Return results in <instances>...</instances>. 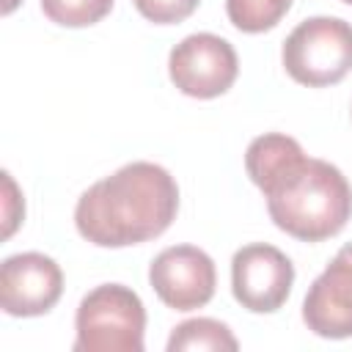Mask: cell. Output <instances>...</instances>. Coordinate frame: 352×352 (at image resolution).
I'll return each mask as SVG.
<instances>
[{
	"mask_svg": "<svg viewBox=\"0 0 352 352\" xmlns=\"http://www.w3.org/2000/svg\"><path fill=\"white\" fill-rule=\"evenodd\" d=\"M179 212V184L157 162H129L91 184L74 206V226L96 248L148 242L170 228Z\"/></svg>",
	"mask_w": 352,
	"mask_h": 352,
	"instance_id": "obj_1",
	"label": "cell"
},
{
	"mask_svg": "<svg viewBox=\"0 0 352 352\" xmlns=\"http://www.w3.org/2000/svg\"><path fill=\"white\" fill-rule=\"evenodd\" d=\"M272 223L294 239L322 242L336 236L352 217L346 176L316 157H297L261 187Z\"/></svg>",
	"mask_w": 352,
	"mask_h": 352,
	"instance_id": "obj_2",
	"label": "cell"
},
{
	"mask_svg": "<svg viewBox=\"0 0 352 352\" xmlns=\"http://www.w3.org/2000/svg\"><path fill=\"white\" fill-rule=\"evenodd\" d=\"M74 330V352H143V300L124 283H102L80 300Z\"/></svg>",
	"mask_w": 352,
	"mask_h": 352,
	"instance_id": "obj_3",
	"label": "cell"
},
{
	"mask_svg": "<svg viewBox=\"0 0 352 352\" xmlns=\"http://www.w3.org/2000/svg\"><path fill=\"white\" fill-rule=\"evenodd\" d=\"M280 60L300 85H336L352 72V25L341 16H311L286 36Z\"/></svg>",
	"mask_w": 352,
	"mask_h": 352,
	"instance_id": "obj_4",
	"label": "cell"
},
{
	"mask_svg": "<svg viewBox=\"0 0 352 352\" xmlns=\"http://www.w3.org/2000/svg\"><path fill=\"white\" fill-rule=\"evenodd\" d=\"M168 74L184 96L214 99L234 85L239 74V58L231 41H226L223 36L192 33L170 50Z\"/></svg>",
	"mask_w": 352,
	"mask_h": 352,
	"instance_id": "obj_5",
	"label": "cell"
},
{
	"mask_svg": "<svg viewBox=\"0 0 352 352\" xmlns=\"http://www.w3.org/2000/svg\"><path fill=\"white\" fill-rule=\"evenodd\" d=\"M294 283V264L283 250L267 242L245 245L231 258V292L234 300L253 314L278 311Z\"/></svg>",
	"mask_w": 352,
	"mask_h": 352,
	"instance_id": "obj_6",
	"label": "cell"
},
{
	"mask_svg": "<svg viewBox=\"0 0 352 352\" xmlns=\"http://www.w3.org/2000/svg\"><path fill=\"white\" fill-rule=\"evenodd\" d=\"M148 283L168 308L195 311L214 297L217 270L206 250L195 245H173L154 256Z\"/></svg>",
	"mask_w": 352,
	"mask_h": 352,
	"instance_id": "obj_7",
	"label": "cell"
},
{
	"mask_svg": "<svg viewBox=\"0 0 352 352\" xmlns=\"http://www.w3.org/2000/svg\"><path fill=\"white\" fill-rule=\"evenodd\" d=\"M63 294V272L44 253H16L0 267V308L8 316H41Z\"/></svg>",
	"mask_w": 352,
	"mask_h": 352,
	"instance_id": "obj_8",
	"label": "cell"
},
{
	"mask_svg": "<svg viewBox=\"0 0 352 352\" xmlns=\"http://www.w3.org/2000/svg\"><path fill=\"white\" fill-rule=\"evenodd\" d=\"M302 322L319 338H352V242H346L302 300Z\"/></svg>",
	"mask_w": 352,
	"mask_h": 352,
	"instance_id": "obj_9",
	"label": "cell"
},
{
	"mask_svg": "<svg viewBox=\"0 0 352 352\" xmlns=\"http://www.w3.org/2000/svg\"><path fill=\"white\" fill-rule=\"evenodd\" d=\"M192 349L234 352V349H239V341L234 338V333L226 322L198 316V319H187V322L176 324L168 338V352H192Z\"/></svg>",
	"mask_w": 352,
	"mask_h": 352,
	"instance_id": "obj_10",
	"label": "cell"
},
{
	"mask_svg": "<svg viewBox=\"0 0 352 352\" xmlns=\"http://www.w3.org/2000/svg\"><path fill=\"white\" fill-rule=\"evenodd\" d=\"M292 0H226V14L231 25L242 33L272 30L286 16Z\"/></svg>",
	"mask_w": 352,
	"mask_h": 352,
	"instance_id": "obj_11",
	"label": "cell"
},
{
	"mask_svg": "<svg viewBox=\"0 0 352 352\" xmlns=\"http://www.w3.org/2000/svg\"><path fill=\"white\" fill-rule=\"evenodd\" d=\"M113 0H41V11L50 22L63 28H88L104 19Z\"/></svg>",
	"mask_w": 352,
	"mask_h": 352,
	"instance_id": "obj_12",
	"label": "cell"
},
{
	"mask_svg": "<svg viewBox=\"0 0 352 352\" xmlns=\"http://www.w3.org/2000/svg\"><path fill=\"white\" fill-rule=\"evenodd\" d=\"M140 16H146L154 25H176L187 19L201 0H132Z\"/></svg>",
	"mask_w": 352,
	"mask_h": 352,
	"instance_id": "obj_13",
	"label": "cell"
},
{
	"mask_svg": "<svg viewBox=\"0 0 352 352\" xmlns=\"http://www.w3.org/2000/svg\"><path fill=\"white\" fill-rule=\"evenodd\" d=\"M3 187H6V226H3V236L8 239L16 231V226L22 223V217H25V201H22V195H19V190H16V184H14L8 170H3Z\"/></svg>",
	"mask_w": 352,
	"mask_h": 352,
	"instance_id": "obj_14",
	"label": "cell"
},
{
	"mask_svg": "<svg viewBox=\"0 0 352 352\" xmlns=\"http://www.w3.org/2000/svg\"><path fill=\"white\" fill-rule=\"evenodd\" d=\"M16 3H19V0H6V6H3V14H11Z\"/></svg>",
	"mask_w": 352,
	"mask_h": 352,
	"instance_id": "obj_15",
	"label": "cell"
},
{
	"mask_svg": "<svg viewBox=\"0 0 352 352\" xmlns=\"http://www.w3.org/2000/svg\"><path fill=\"white\" fill-rule=\"evenodd\" d=\"M341 3H349V6H352V0H341Z\"/></svg>",
	"mask_w": 352,
	"mask_h": 352,
	"instance_id": "obj_16",
	"label": "cell"
}]
</instances>
